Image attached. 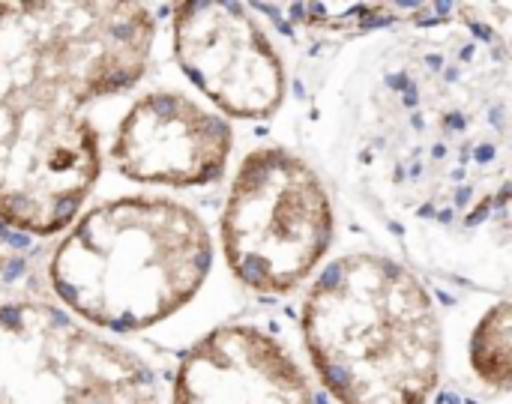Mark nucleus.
Segmentation results:
<instances>
[{
    "label": "nucleus",
    "mask_w": 512,
    "mask_h": 404,
    "mask_svg": "<svg viewBox=\"0 0 512 404\" xmlns=\"http://www.w3.org/2000/svg\"><path fill=\"white\" fill-rule=\"evenodd\" d=\"M156 18L141 3H0V219L57 234L99 177L87 108L132 87Z\"/></svg>",
    "instance_id": "nucleus-1"
},
{
    "label": "nucleus",
    "mask_w": 512,
    "mask_h": 404,
    "mask_svg": "<svg viewBox=\"0 0 512 404\" xmlns=\"http://www.w3.org/2000/svg\"><path fill=\"white\" fill-rule=\"evenodd\" d=\"M363 168L393 204L441 225L507 216L510 54L492 30L405 42L360 117Z\"/></svg>",
    "instance_id": "nucleus-2"
},
{
    "label": "nucleus",
    "mask_w": 512,
    "mask_h": 404,
    "mask_svg": "<svg viewBox=\"0 0 512 404\" xmlns=\"http://www.w3.org/2000/svg\"><path fill=\"white\" fill-rule=\"evenodd\" d=\"M315 372L339 404H426L441 378V321L420 279L381 255L324 270L303 306Z\"/></svg>",
    "instance_id": "nucleus-3"
},
{
    "label": "nucleus",
    "mask_w": 512,
    "mask_h": 404,
    "mask_svg": "<svg viewBox=\"0 0 512 404\" xmlns=\"http://www.w3.org/2000/svg\"><path fill=\"white\" fill-rule=\"evenodd\" d=\"M213 264L207 225L168 198H117L84 213L48 261L63 306L99 330L135 333L180 312Z\"/></svg>",
    "instance_id": "nucleus-4"
},
{
    "label": "nucleus",
    "mask_w": 512,
    "mask_h": 404,
    "mask_svg": "<svg viewBox=\"0 0 512 404\" xmlns=\"http://www.w3.org/2000/svg\"><path fill=\"white\" fill-rule=\"evenodd\" d=\"M333 243V204L321 177L294 153L264 147L243 159L222 213L231 273L264 294L297 288Z\"/></svg>",
    "instance_id": "nucleus-5"
},
{
    "label": "nucleus",
    "mask_w": 512,
    "mask_h": 404,
    "mask_svg": "<svg viewBox=\"0 0 512 404\" xmlns=\"http://www.w3.org/2000/svg\"><path fill=\"white\" fill-rule=\"evenodd\" d=\"M0 404H159L153 372L60 309H0Z\"/></svg>",
    "instance_id": "nucleus-6"
},
{
    "label": "nucleus",
    "mask_w": 512,
    "mask_h": 404,
    "mask_svg": "<svg viewBox=\"0 0 512 404\" xmlns=\"http://www.w3.org/2000/svg\"><path fill=\"white\" fill-rule=\"evenodd\" d=\"M174 57L189 81L231 117L264 120L282 105V60L240 3H180Z\"/></svg>",
    "instance_id": "nucleus-7"
},
{
    "label": "nucleus",
    "mask_w": 512,
    "mask_h": 404,
    "mask_svg": "<svg viewBox=\"0 0 512 404\" xmlns=\"http://www.w3.org/2000/svg\"><path fill=\"white\" fill-rule=\"evenodd\" d=\"M231 126L183 93L159 90L135 99L117 126L111 159L135 183L207 186L231 159Z\"/></svg>",
    "instance_id": "nucleus-8"
},
{
    "label": "nucleus",
    "mask_w": 512,
    "mask_h": 404,
    "mask_svg": "<svg viewBox=\"0 0 512 404\" xmlns=\"http://www.w3.org/2000/svg\"><path fill=\"white\" fill-rule=\"evenodd\" d=\"M171 404H315L294 357L264 330L228 324L180 363Z\"/></svg>",
    "instance_id": "nucleus-9"
},
{
    "label": "nucleus",
    "mask_w": 512,
    "mask_h": 404,
    "mask_svg": "<svg viewBox=\"0 0 512 404\" xmlns=\"http://www.w3.org/2000/svg\"><path fill=\"white\" fill-rule=\"evenodd\" d=\"M510 303H498L471 339V366L492 390H510Z\"/></svg>",
    "instance_id": "nucleus-10"
}]
</instances>
